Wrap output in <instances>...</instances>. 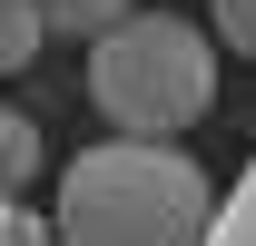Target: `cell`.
<instances>
[{"label": "cell", "instance_id": "cell-5", "mask_svg": "<svg viewBox=\"0 0 256 246\" xmlns=\"http://www.w3.org/2000/svg\"><path fill=\"white\" fill-rule=\"evenodd\" d=\"M207 246H256V158L236 168V187L217 197V226H207Z\"/></svg>", "mask_w": 256, "mask_h": 246}, {"label": "cell", "instance_id": "cell-6", "mask_svg": "<svg viewBox=\"0 0 256 246\" xmlns=\"http://www.w3.org/2000/svg\"><path fill=\"white\" fill-rule=\"evenodd\" d=\"M50 10V30H69V40H98V30H118L128 10H148V0H40Z\"/></svg>", "mask_w": 256, "mask_h": 246}, {"label": "cell", "instance_id": "cell-8", "mask_svg": "<svg viewBox=\"0 0 256 246\" xmlns=\"http://www.w3.org/2000/svg\"><path fill=\"white\" fill-rule=\"evenodd\" d=\"M40 236V216H20V197H0V246H30Z\"/></svg>", "mask_w": 256, "mask_h": 246}, {"label": "cell", "instance_id": "cell-1", "mask_svg": "<svg viewBox=\"0 0 256 246\" xmlns=\"http://www.w3.org/2000/svg\"><path fill=\"white\" fill-rule=\"evenodd\" d=\"M217 187L178 138H98L50 187L60 246H207Z\"/></svg>", "mask_w": 256, "mask_h": 246}, {"label": "cell", "instance_id": "cell-4", "mask_svg": "<svg viewBox=\"0 0 256 246\" xmlns=\"http://www.w3.org/2000/svg\"><path fill=\"white\" fill-rule=\"evenodd\" d=\"M40 40H50V10L40 0H0V79H20L40 60Z\"/></svg>", "mask_w": 256, "mask_h": 246}, {"label": "cell", "instance_id": "cell-3", "mask_svg": "<svg viewBox=\"0 0 256 246\" xmlns=\"http://www.w3.org/2000/svg\"><path fill=\"white\" fill-rule=\"evenodd\" d=\"M40 158H50V148H40V118L0 98V197H20V187L40 178Z\"/></svg>", "mask_w": 256, "mask_h": 246}, {"label": "cell", "instance_id": "cell-2", "mask_svg": "<svg viewBox=\"0 0 256 246\" xmlns=\"http://www.w3.org/2000/svg\"><path fill=\"white\" fill-rule=\"evenodd\" d=\"M207 98H217V40L158 0L89 40V108L118 138H178L207 118Z\"/></svg>", "mask_w": 256, "mask_h": 246}, {"label": "cell", "instance_id": "cell-9", "mask_svg": "<svg viewBox=\"0 0 256 246\" xmlns=\"http://www.w3.org/2000/svg\"><path fill=\"white\" fill-rule=\"evenodd\" d=\"M30 246H60V236H50V216H40V236H30Z\"/></svg>", "mask_w": 256, "mask_h": 246}, {"label": "cell", "instance_id": "cell-7", "mask_svg": "<svg viewBox=\"0 0 256 246\" xmlns=\"http://www.w3.org/2000/svg\"><path fill=\"white\" fill-rule=\"evenodd\" d=\"M207 40H226L236 60H256V0H207Z\"/></svg>", "mask_w": 256, "mask_h": 246}]
</instances>
